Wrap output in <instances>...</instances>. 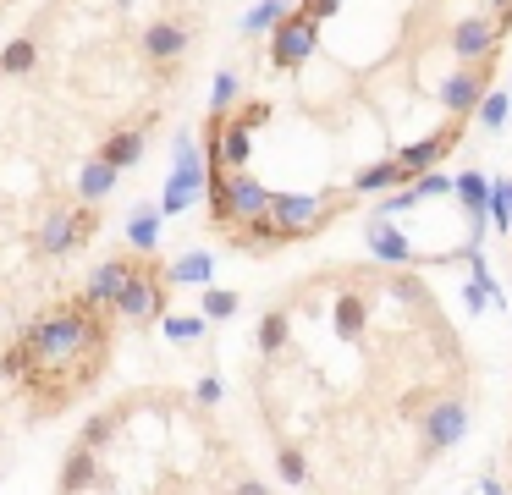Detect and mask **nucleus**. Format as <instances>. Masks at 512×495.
Wrapping results in <instances>:
<instances>
[{"mask_svg": "<svg viewBox=\"0 0 512 495\" xmlns=\"http://www.w3.org/2000/svg\"><path fill=\"white\" fill-rule=\"evenodd\" d=\"M248 391L303 495H413L468 435L474 358L419 270L336 259L265 303Z\"/></svg>", "mask_w": 512, "mask_h": 495, "instance_id": "f257e3e1", "label": "nucleus"}, {"mask_svg": "<svg viewBox=\"0 0 512 495\" xmlns=\"http://www.w3.org/2000/svg\"><path fill=\"white\" fill-rule=\"evenodd\" d=\"M6 457H12V435H6V418H0V473H6Z\"/></svg>", "mask_w": 512, "mask_h": 495, "instance_id": "4468645a", "label": "nucleus"}, {"mask_svg": "<svg viewBox=\"0 0 512 495\" xmlns=\"http://www.w3.org/2000/svg\"><path fill=\"white\" fill-rule=\"evenodd\" d=\"M122 325L127 319L111 297H94L89 286L61 292L23 314L0 341V380L12 385L34 424L61 418L111 374Z\"/></svg>", "mask_w": 512, "mask_h": 495, "instance_id": "7ed1b4c3", "label": "nucleus"}, {"mask_svg": "<svg viewBox=\"0 0 512 495\" xmlns=\"http://www.w3.org/2000/svg\"><path fill=\"white\" fill-rule=\"evenodd\" d=\"M507 479H512V435H507Z\"/></svg>", "mask_w": 512, "mask_h": 495, "instance_id": "2eb2a0df", "label": "nucleus"}, {"mask_svg": "<svg viewBox=\"0 0 512 495\" xmlns=\"http://www.w3.org/2000/svg\"><path fill=\"white\" fill-rule=\"evenodd\" d=\"M457 193H463L468 209H485V171H468L463 182H457Z\"/></svg>", "mask_w": 512, "mask_h": 495, "instance_id": "f8f14e48", "label": "nucleus"}, {"mask_svg": "<svg viewBox=\"0 0 512 495\" xmlns=\"http://www.w3.org/2000/svg\"><path fill=\"white\" fill-rule=\"evenodd\" d=\"M56 495H281L210 402L182 385H133L83 418Z\"/></svg>", "mask_w": 512, "mask_h": 495, "instance_id": "f03ea898", "label": "nucleus"}, {"mask_svg": "<svg viewBox=\"0 0 512 495\" xmlns=\"http://www.w3.org/2000/svg\"><path fill=\"white\" fill-rule=\"evenodd\" d=\"M501 33H507V17H490V11L457 17L452 22V55L457 61H485L490 50H501Z\"/></svg>", "mask_w": 512, "mask_h": 495, "instance_id": "39448f33", "label": "nucleus"}, {"mask_svg": "<svg viewBox=\"0 0 512 495\" xmlns=\"http://www.w3.org/2000/svg\"><path fill=\"white\" fill-rule=\"evenodd\" d=\"M237 88H243V77L221 72V77H215V94H210V110H232L237 105Z\"/></svg>", "mask_w": 512, "mask_h": 495, "instance_id": "9b49d317", "label": "nucleus"}, {"mask_svg": "<svg viewBox=\"0 0 512 495\" xmlns=\"http://www.w3.org/2000/svg\"><path fill=\"white\" fill-rule=\"evenodd\" d=\"M479 6H485L490 17H512V0H479Z\"/></svg>", "mask_w": 512, "mask_h": 495, "instance_id": "ddd939ff", "label": "nucleus"}, {"mask_svg": "<svg viewBox=\"0 0 512 495\" xmlns=\"http://www.w3.org/2000/svg\"><path fill=\"white\" fill-rule=\"evenodd\" d=\"M292 6H298V0H259V6L243 17V33H248V39H254V33H270V28H276V22L287 17Z\"/></svg>", "mask_w": 512, "mask_h": 495, "instance_id": "6e6552de", "label": "nucleus"}, {"mask_svg": "<svg viewBox=\"0 0 512 495\" xmlns=\"http://www.w3.org/2000/svg\"><path fill=\"white\" fill-rule=\"evenodd\" d=\"M485 72H468V66H463V72H452V77H446V83H441V105H446V116H457V121H468V110H474L479 105V94H485Z\"/></svg>", "mask_w": 512, "mask_h": 495, "instance_id": "423d86ee", "label": "nucleus"}, {"mask_svg": "<svg viewBox=\"0 0 512 495\" xmlns=\"http://www.w3.org/2000/svg\"><path fill=\"white\" fill-rule=\"evenodd\" d=\"M320 50V22H309L298 6L287 11V17L270 28V44H265V61H270V72H298L309 55Z\"/></svg>", "mask_w": 512, "mask_h": 495, "instance_id": "20e7f679", "label": "nucleus"}, {"mask_svg": "<svg viewBox=\"0 0 512 495\" xmlns=\"http://www.w3.org/2000/svg\"><path fill=\"white\" fill-rule=\"evenodd\" d=\"M39 66V39L34 33H23V39H12L6 50H0V77H28Z\"/></svg>", "mask_w": 512, "mask_h": 495, "instance_id": "0eeeda50", "label": "nucleus"}, {"mask_svg": "<svg viewBox=\"0 0 512 495\" xmlns=\"http://www.w3.org/2000/svg\"><path fill=\"white\" fill-rule=\"evenodd\" d=\"M507 105H512V99L501 94V88H496V94L485 88V94H479V121H485V127H501V121H507Z\"/></svg>", "mask_w": 512, "mask_h": 495, "instance_id": "9d476101", "label": "nucleus"}, {"mask_svg": "<svg viewBox=\"0 0 512 495\" xmlns=\"http://www.w3.org/2000/svg\"><path fill=\"white\" fill-rule=\"evenodd\" d=\"M155 231H160V215H155V204H138V209H133V248L155 253Z\"/></svg>", "mask_w": 512, "mask_h": 495, "instance_id": "1a4fd4ad", "label": "nucleus"}]
</instances>
